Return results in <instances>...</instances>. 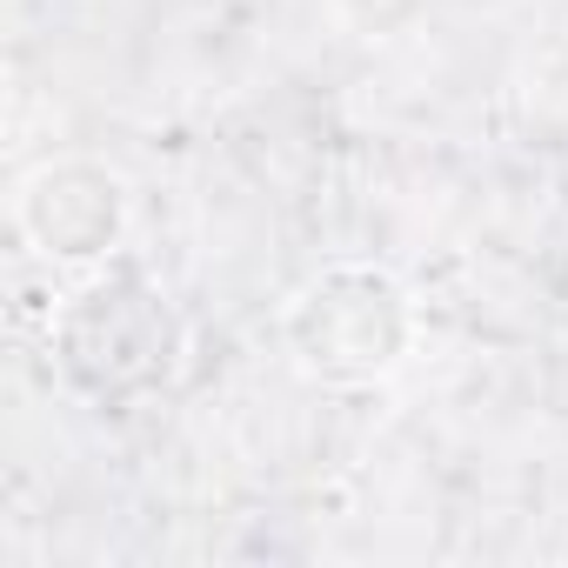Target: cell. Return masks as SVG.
Returning <instances> with one entry per match:
<instances>
[{"instance_id":"3","label":"cell","mask_w":568,"mask_h":568,"mask_svg":"<svg viewBox=\"0 0 568 568\" xmlns=\"http://www.w3.org/2000/svg\"><path fill=\"white\" fill-rule=\"evenodd\" d=\"M14 221L61 267L108 261L128 234V181L101 161H48L21 181Z\"/></svg>"},{"instance_id":"2","label":"cell","mask_w":568,"mask_h":568,"mask_svg":"<svg viewBox=\"0 0 568 568\" xmlns=\"http://www.w3.org/2000/svg\"><path fill=\"white\" fill-rule=\"evenodd\" d=\"M288 355L308 382L328 388H362L402 368L415 342V302L388 267L368 261H335L288 302Z\"/></svg>"},{"instance_id":"4","label":"cell","mask_w":568,"mask_h":568,"mask_svg":"<svg viewBox=\"0 0 568 568\" xmlns=\"http://www.w3.org/2000/svg\"><path fill=\"white\" fill-rule=\"evenodd\" d=\"M342 14H348V28H355V34L388 41V34H402V28L422 14V0H342Z\"/></svg>"},{"instance_id":"1","label":"cell","mask_w":568,"mask_h":568,"mask_svg":"<svg viewBox=\"0 0 568 568\" xmlns=\"http://www.w3.org/2000/svg\"><path fill=\"white\" fill-rule=\"evenodd\" d=\"M54 362H61L74 395H88L101 408H128V402H148L174 382L181 322L134 261H108L61 302Z\"/></svg>"}]
</instances>
